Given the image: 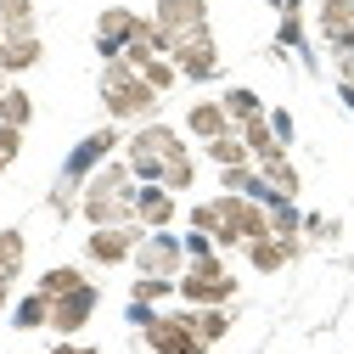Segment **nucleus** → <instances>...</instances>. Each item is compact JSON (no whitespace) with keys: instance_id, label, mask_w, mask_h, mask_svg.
<instances>
[{"instance_id":"nucleus-1","label":"nucleus","mask_w":354,"mask_h":354,"mask_svg":"<svg viewBox=\"0 0 354 354\" xmlns=\"http://www.w3.org/2000/svg\"><path fill=\"white\" fill-rule=\"evenodd\" d=\"M79 214L91 219V231L136 225V174H129V163H102L79 192Z\"/></svg>"},{"instance_id":"nucleus-2","label":"nucleus","mask_w":354,"mask_h":354,"mask_svg":"<svg viewBox=\"0 0 354 354\" xmlns=\"http://www.w3.org/2000/svg\"><path fill=\"white\" fill-rule=\"evenodd\" d=\"M102 107H107L118 124H152V113H158V91L118 57V62L102 68Z\"/></svg>"},{"instance_id":"nucleus-3","label":"nucleus","mask_w":354,"mask_h":354,"mask_svg":"<svg viewBox=\"0 0 354 354\" xmlns=\"http://www.w3.org/2000/svg\"><path fill=\"white\" fill-rule=\"evenodd\" d=\"M174 158H186V141H180V129H169V124H141L136 136L124 141V163L129 174H136L141 186H158V174L174 163Z\"/></svg>"},{"instance_id":"nucleus-4","label":"nucleus","mask_w":354,"mask_h":354,"mask_svg":"<svg viewBox=\"0 0 354 354\" xmlns=\"http://www.w3.org/2000/svg\"><path fill=\"white\" fill-rule=\"evenodd\" d=\"M174 292L186 298V309H225L236 298V276L219 264V253H208V259H192L186 270H180Z\"/></svg>"},{"instance_id":"nucleus-5","label":"nucleus","mask_w":354,"mask_h":354,"mask_svg":"<svg viewBox=\"0 0 354 354\" xmlns=\"http://www.w3.org/2000/svg\"><path fill=\"white\" fill-rule=\"evenodd\" d=\"M129 264H136L141 276L180 281V270H186V248H180V236H169V231H147V236L136 242V253H129Z\"/></svg>"},{"instance_id":"nucleus-6","label":"nucleus","mask_w":354,"mask_h":354,"mask_svg":"<svg viewBox=\"0 0 354 354\" xmlns=\"http://www.w3.org/2000/svg\"><path fill=\"white\" fill-rule=\"evenodd\" d=\"M152 23H158V34H163V46L174 51L180 39H192V34L208 28V0H158Z\"/></svg>"},{"instance_id":"nucleus-7","label":"nucleus","mask_w":354,"mask_h":354,"mask_svg":"<svg viewBox=\"0 0 354 354\" xmlns=\"http://www.w3.org/2000/svg\"><path fill=\"white\" fill-rule=\"evenodd\" d=\"M169 62H174V73L180 79H219V46H214V34L203 28V34H192V39H180V46L169 51Z\"/></svg>"},{"instance_id":"nucleus-8","label":"nucleus","mask_w":354,"mask_h":354,"mask_svg":"<svg viewBox=\"0 0 354 354\" xmlns=\"http://www.w3.org/2000/svg\"><path fill=\"white\" fill-rule=\"evenodd\" d=\"M96 304H102V292L84 281V287H73V292H62V298H51V332L57 337H73L79 326H91V315H96Z\"/></svg>"},{"instance_id":"nucleus-9","label":"nucleus","mask_w":354,"mask_h":354,"mask_svg":"<svg viewBox=\"0 0 354 354\" xmlns=\"http://www.w3.org/2000/svg\"><path fill=\"white\" fill-rule=\"evenodd\" d=\"M141 34V12H129V6H107L102 17H96V51H102V62H118L124 57V46Z\"/></svg>"},{"instance_id":"nucleus-10","label":"nucleus","mask_w":354,"mask_h":354,"mask_svg":"<svg viewBox=\"0 0 354 354\" xmlns=\"http://www.w3.org/2000/svg\"><path fill=\"white\" fill-rule=\"evenodd\" d=\"M147 231L141 225H102V231H91V242H84V259L91 264H129V253H136V242H141Z\"/></svg>"},{"instance_id":"nucleus-11","label":"nucleus","mask_w":354,"mask_h":354,"mask_svg":"<svg viewBox=\"0 0 354 354\" xmlns=\"http://www.w3.org/2000/svg\"><path fill=\"white\" fill-rule=\"evenodd\" d=\"M321 34H326L332 57L354 51V0H321Z\"/></svg>"},{"instance_id":"nucleus-12","label":"nucleus","mask_w":354,"mask_h":354,"mask_svg":"<svg viewBox=\"0 0 354 354\" xmlns=\"http://www.w3.org/2000/svg\"><path fill=\"white\" fill-rule=\"evenodd\" d=\"M298 253H304V242H298V236H259V242H248V264H253L259 276H276L281 264H287V259H298Z\"/></svg>"},{"instance_id":"nucleus-13","label":"nucleus","mask_w":354,"mask_h":354,"mask_svg":"<svg viewBox=\"0 0 354 354\" xmlns=\"http://www.w3.org/2000/svg\"><path fill=\"white\" fill-rule=\"evenodd\" d=\"M141 332H147L152 354H192L197 348V337L180 326V315H152V326H141Z\"/></svg>"},{"instance_id":"nucleus-14","label":"nucleus","mask_w":354,"mask_h":354,"mask_svg":"<svg viewBox=\"0 0 354 354\" xmlns=\"http://www.w3.org/2000/svg\"><path fill=\"white\" fill-rule=\"evenodd\" d=\"M174 219V197L163 186H136V225L141 231H169Z\"/></svg>"},{"instance_id":"nucleus-15","label":"nucleus","mask_w":354,"mask_h":354,"mask_svg":"<svg viewBox=\"0 0 354 354\" xmlns=\"http://www.w3.org/2000/svg\"><path fill=\"white\" fill-rule=\"evenodd\" d=\"M39 57H46V46H39V34H23V39H0V73H28L39 68Z\"/></svg>"},{"instance_id":"nucleus-16","label":"nucleus","mask_w":354,"mask_h":354,"mask_svg":"<svg viewBox=\"0 0 354 354\" xmlns=\"http://www.w3.org/2000/svg\"><path fill=\"white\" fill-rule=\"evenodd\" d=\"M180 326L197 337V348H208V343H219L231 332V315L225 309H180Z\"/></svg>"},{"instance_id":"nucleus-17","label":"nucleus","mask_w":354,"mask_h":354,"mask_svg":"<svg viewBox=\"0 0 354 354\" xmlns=\"http://www.w3.org/2000/svg\"><path fill=\"white\" fill-rule=\"evenodd\" d=\"M186 129H192V136L208 147V141H219V136H231V118H225V107H219V102H192Z\"/></svg>"},{"instance_id":"nucleus-18","label":"nucleus","mask_w":354,"mask_h":354,"mask_svg":"<svg viewBox=\"0 0 354 354\" xmlns=\"http://www.w3.org/2000/svg\"><path fill=\"white\" fill-rule=\"evenodd\" d=\"M236 136H242V147H248V158H253V163H264V158L287 152V147H281V141L270 136V118H264V113H259V118H248V124L236 129Z\"/></svg>"},{"instance_id":"nucleus-19","label":"nucleus","mask_w":354,"mask_h":354,"mask_svg":"<svg viewBox=\"0 0 354 354\" xmlns=\"http://www.w3.org/2000/svg\"><path fill=\"white\" fill-rule=\"evenodd\" d=\"M34 34V0H0V39Z\"/></svg>"},{"instance_id":"nucleus-20","label":"nucleus","mask_w":354,"mask_h":354,"mask_svg":"<svg viewBox=\"0 0 354 354\" xmlns=\"http://www.w3.org/2000/svg\"><path fill=\"white\" fill-rule=\"evenodd\" d=\"M219 107H225V118H231V129H242L248 118H259V113H264V102H259V96L248 91V84H231V91L219 96Z\"/></svg>"},{"instance_id":"nucleus-21","label":"nucleus","mask_w":354,"mask_h":354,"mask_svg":"<svg viewBox=\"0 0 354 354\" xmlns=\"http://www.w3.org/2000/svg\"><path fill=\"white\" fill-rule=\"evenodd\" d=\"M259 174H264V180H270V192H281L287 203L298 197V169L287 163V152H276V158H264V163H253Z\"/></svg>"},{"instance_id":"nucleus-22","label":"nucleus","mask_w":354,"mask_h":354,"mask_svg":"<svg viewBox=\"0 0 354 354\" xmlns=\"http://www.w3.org/2000/svg\"><path fill=\"white\" fill-rule=\"evenodd\" d=\"M28 118H34V96L17 91V84H6V96H0V124L6 129H28Z\"/></svg>"},{"instance_id":"nucleus-23","label":"nucleus","mask_w":354,"mask_h":354,"mask_svg":"<svg viewBox=\"0 0 354 354\" xmlns=\"http://www.w3.org/2000/svg\"><path fill=\"white\" fill-rule=\"evenodd\" d=\"M46 321H51V298H46V292H28V298H17V309H12V326L34 332V326H46Z\"/></svg>"},{"instance_id":"nucleus-24","label":"nucleus","mask_w":354,"mask_h":354,"mask_svg":"<svg viewBox=\"0 0 354 354\" xmlns=\"http://www.w3.org/2000/svg\"><path fill=\"white\" fill-rule=\"evenodd\" d=\"M73 287H84V270H73V264H51V270L39 276V287H34V292L62 298V292H73Z\"/></svg>"},{"instance_id":"nucleus-25","label":"nucleus","mask_w":354,"mask_h":354,"mask_svg":"<svg viewBox=\"0 0 354 354\" xmlns=\"http://www.w3.org/2000/svg\"><path fill=\"white\" fill-rule=\"evenodd\" d=\"M158 186H163L169 197H174V192H192V186H197V158H192V152H186V158H174V163L158 174Z\"/></svg>"},{"instance_id":"nucleus-26","label":"nucleus","mask_w":354,"mask_h":354,"mask_svg":"<svg viewBox=\"0 0 354 354\" xmlns=\"http://www.w3.org/2000/svg\"><path fill=\"white\" fill-rule=\"evenodd\" d=\"M208 158L219 163V169H236V163H253L248 158V147H242V136L231 129V136H219V141H208Z\"/></svg>"},{"instance_id":"nucleus-27","label":"nucleus","mask_w":354,"mask_h":354,"mask_svg":"<svg viewBox=\"0 0 354 354\" xmlns=\"http://www.w3.org/2000/svg\"><path fill=\"white\" fill-rule=\"evenodd\" d=\"M23 253H28L23 231H0V276H12V281H17V270H23Z\"/></svg>"},{"instance_id":"nucleus-28","label":"nucleus","mask_w":354,"mask_h":354,"mask_svg":"<svg viewBox=\"0 0 354 354\" xmlns=\"http://www.w3.org/2000/svg\"><path fill=\"white\" fill-rule=\"evenodd\" d=\"M264 214H270V236H298V225H304L298 203H276V208H264Z\"/></svg>"},{"instance_id":"nucleus-29","label":"nucleus","mask_w":354,"mask_h":354,"mask_svg":"<svg viewBox=\"0 0 354 354\" xmlns=\"http://www.w3.org/2000/svg\"><path fill=\"white\" fill-rule=\"evenodd\" d=\"M169 292H174V281H163V276H141L136 287H129L136 304H158V298H169Z\"/></svg>"},{"instance_id":"nucleus-30","label":"nucleus","mask_w":354,"mask_h":354,"mask_svg":"<svg viewBox=\"0 0 354 354\" xmlns=\"http://www.w3.org/2000/svg\"><path fill=\"white\" fill-rule=\"evenodd\" d=\"M141 79H147V84H152V91L163 96V91H169V84H174V79H180V73H174V62H163V57H152V62L141 68Z\"/></svg>"},{"instance_id":"nucleus-31","label":"nucleus","mask_w":354,"mask_h":354,"mask_svg":"<svg viewBox=\"0 0 354 354\" xmlns=\"http://www.w3.org/2000/svg\"><path fill=\"white\" fill-rule=\"evenodd\" d=\"M17 152H23V129H6V124H0V174L12 169Z\"/></svg>"},{"instance_id":"nucleus-32","label":"nucleus","mask_w":354,"mask_h":354,"mask_svg":"<svg viewBox=\"0 0 354 354\" xmlns=\"http://www.w3.org/2000/svg\"><path fill=\"white\" fill-rule=\"evenodd\" d=\"M180 248H186V264H192V259H208V253H214V242H208L203 231H192V236H186Z\"/></svg>"},{"instance_id":"nucleus-33","label":"nucleus","mask_w":354,"mask_h":354,"mask_svg":"<svg viewBox=\"0 0 354 354\" xmlns=\"http://www.w3.org/2000/svg\"><path fill=\"white\" fill-rule=\"evenodd\" d=\"M264 118H270V136L287 147V141H292V118H287V113H264Z\"/></svg>"},{"instance_id":"nucleus-34","label":"nucleus","mask_w":354,"mask_h":354,"mask_svg":"<svg viewBox=\"0 0 354 354\" xmlns=\"http://www.w3.org/2000/svg\"><path fill=\"white\" fill-rule=\"evenodd\" d=\"M276 39H281V46H298V39H304V28H298V12H287V17H281V34H276Z\"/></svg>"},{"instance_id":"nucleus-35","label":"nucleus","mask_w":354,"mask_h":354,"mask_svg":"<svg viewBox=\"0 0 354 354\" xmlns=\"http://www.w3.org/2000/svg\"><path fill=\"white\" fill-rule=\"evenodd\" d=\"M51 354H102V348H73V343H68V337H62V343H57V348H51Z\"/></svg>"},{"instance_id":"nucleus-36","label":"nucleus","mask_w":354,"mask_h":354,"mask_svg":"<svg viewBox=\"0 0 354 354\" xmlns=\"http://www.w3.org/2000/svg\"><path fill=\"white\" fill-rule=\"evenodd\" d=\"M12 304V276H0V309Z\"/></svg>"},{"instance_id":"nucleus-37","label":"nucleus","mask_w":354,"mask_h":354,"mask_svg":"<svg viewBox=\"0 0 354 354\" xmlns=\"http://www.w3.org/2000/svg\"><path fill=\"white\" fill-rule=\"evenodd\" d=\"M192 354H203V348H192Z\"/></svg>"}]
</instances>
